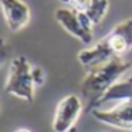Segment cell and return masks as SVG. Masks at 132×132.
I'll return each mask as SVG.
<instances>
[{"label": "cell", "mask_w": 132, "mask_h": 132, "mask_svg": "<svg viewBox=\"0 0 132 132\" xmlns=\"http://www.w3.org/2000/svg\"><path fill=\"white\" fill-rule=\"evenodd\" d=\"M132 67L129 61L121 57H114L98 67L88 70L81 82V100L84 101V112H92L100 100L119 82V78Z\"/></svg>", "instance_id": "obj_1"}, {"label": "cell", "mask_w": 132, "mask_h": 132, "mask_svg": "<svg viewBox=\"0 0 132 132\" xmlns=\"http://www.w3.org/2000/svg\"><path fill=\"white\" fill-rule=\"evenodd\" d=\"M36 87L37 85L34 81V65L24 55L14 57L10 61L7 78L4 82V91L16 98L33 104Z\"/></svg>", "instance_id": "obj_2"}, {"label": "cell", "mask_w": 132, "mask_h": 132, "mask_svg": "<svg viewBox=\"0 0 132 132\" xmlns=\"http://www.w3.org/2000/svg\"><path fill=\"white\" fill-rule=\"evenodd\" d=\"M54 19L68 34L84 44H91L94 38V23L82 12L72 7H60L54 12Z\"/></svg>", "instance_id": "obj_3"}, {"label": "cell", "mask_w": 132, "mask_h": 132, "mask_svg": "<svg viewBox=\"0 0 132 132\" xmlns=\"http://www.w3.org/2000/svg\"><path fill=\"white\" fill-rule=\"evenodd\" d=\"M84 112V101L75 94L64 97L58 102L53 118V131L54 132H70L75 126L78 118Z\"/></svg>", "instance_id": "obj_4"}, {"label": "cell", "mask_w": 132, "mask_h": 132, "mask_svg": "<svg viewBox=\"0 0 132 132\" xmlns=\"http://www.w3.org/2000/svg\"><path fill=\"white\" fill-rule=\"evenodd\" d=\"M91 115L105 125L132 131V98L118 101L117 105L108 109L97 108L91 112Z\"/></svg>", "instance_id": "obj_5"}, {"label": "cell", "mask_w": 132, "mask_h": 132, "mask_svg": "<svg viewBox=\"0 0 132 132\" xmlns=\"http://www.w3.org/2000/svg\"><path fill=\"white\" fill-rule=\"evenodd\" d=\"M0 9L10 31L17 33L30 23V7L23 0H0Z\"/></svg>", "instance_id": "obj_6"}, {"label": "cell", "mask_w": 132, "mask_h": 132, "mask_svg": "<svg viewBox=\"0 0 132 132\" xmlns=\"http://www.w3.org/2000/svg\"><path fill=\"white\" fill-rule=\"evenodd\" d=\"M114 57H117V55L112 51L111 46L108 43V38L102 37L95 44L81 50L77 55V60L82 67H85L87 70H91L94 67H98L101 64L109 61Z\"/></svg>", "instance_id": "obj_7"}, {"label": "cell", "mask_w": 132, "mask_h": 132, "mask_svg": "<svg viewBox=\"0 0 132 132\" xmlns=\"http://www.w3.org/2000/svg\"><path fill=\"white\" fill-rule=\"evenodd\" d=\"M128 98H132V80H123L117 82L101 98L97 108H100L101 105H104L106 102H111V101H122V100H128Z\"/></svg>", "instance_id": "obj_8"}, {"label": "cell", "mask_w": 132, "mask_h": 132, "mask_svg": "<svg viewBox=\"0 0 132 132\" xmlns=\"http://www.w3.org/2000/svg\"><path fill=\"white\" fill-rule=\"evenodd\" d=\"M108 10H109V0H92L85 14L94 23V26H97L104 20Z\"/></svg>", "instance_id": "obj_9"}, {"label": "cell", "mask_w": 132, "mask_h": 132, "mask_svg": "<svg viewBox=\"0 0 132 132\" xmlns=\"http://www.w3.org/2000/svg\"><path fill=\"white\" fill-rule=\"evenodd\" d=\"M111 31L115 33L117 36H119V37L128 44L129 48H132V17L118 23Z\"/></svg>", "instance_id": "obj_10"}, {"label": "cell", "mask_w": 132, "mask_h": 132, "mask_svg": "<svg viewBox=\"0 0 132 132\" xmlns=\"http://www.w3.org/2000/svg\"><path fill=\"white\" fill-rule=\"evenodd\" d=\"M10 54H12V47H10L9 41L6 38L0 37V67L4 65V63L9 60Z\"/></svg>", "instance_id": "obj_11"}, {"label": "cell", "mask_w": 132, "mask_h": 132, "mask_svg": "<svg viewBox=\"0 0 132 132\" xmlns=\"http://www.w3.org/2000/svg\"><path fill=\"white\" fill-rule=\"evenodd\" d=\"M91 2H92V0H72V2H71V6H72V9L78 10V12L85 13L87 10H88Z\"/></svg>", "instance_id": "obj_12"}, {"label": "cell", "mask_w": 132, "mask_h": 132, "mask_svg": "<svg viewBox=\"0 0 132 132\" xmlns=\"http://www.w3.org/2000/svg\"><path fill=\"white\" fill-rule=\"evenodd\" d=\"M14 132H31L30 129H27V128H19V129H16Z\"/></svg>", "instance_id": "obj_13"}, {"label": "cell", "mask_w": 132, "mask_h": 132, "mask_svg": "<svg viewBox=\"0 0 132 132\" xmlns=\"http://www.w3.org/2000/svg\"><path fill=\"white\" fill-rule=\"evenodd\" d=\"M63 2H64V3H68V4H71V2H72V0H63Z\"/></svg>", "instance_id": "obj_14"}]
</instances>
